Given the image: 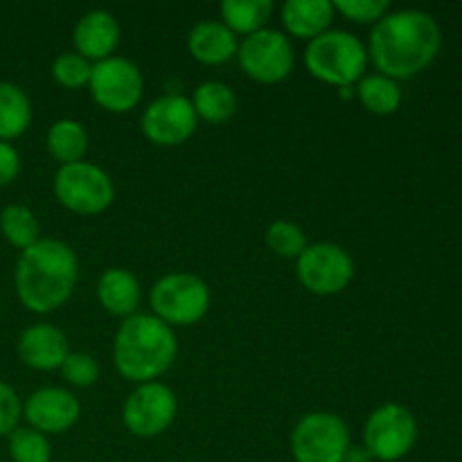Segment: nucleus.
I'll return each mask as SVG.
<instances>
[{
  "instance_id": "9b49d317",
  "label": "nucleus",
  "mask_w": 462,
  "mask_h": 462,
  "mask_svg": "<svg viewBox=\"0 0 462 462\" xmlns=\"http://www.w3.org/2000/svg\"><path fill=\"white\" fill-rule=\"evenodd\" d=\"M88 88L102 108L111 113H126L138 106L144 90V77L131 59L113 54L93 63Z\"/></svg>"
},
{
  "instance_id": "aec40b11",
  "label": "nucleus",
  "mask_w": 462,
  "mask_h": 462,
  "mask_svg": "<svg viewBox=\"0 0 462 462\" xmlns=\"http://www.w3.org/2000/svg\"><path fill=\"white\" fill-rule=\"evenodd\" d=\"M32 122V102L21 86L0 81V140L18 138Z\"/></svg>"
},
{
  "instance_id": "ddd939ff",
  "label": "nucleus",
  "mask_w": 462,
  "mask_h": 462,
  "mask_svg": "<svg viewBox=\"0 0 462 462\" xmlns=\"http://www.w3.org/2000/svg\"><path fill=\"white\" fill-rule=\"evenodd\" d=\"M199 117L194 113L192 102L185 95H162L153 99L143 113V134L152 143L162 144V147H174V144L185 143L189 135L197 131Z\"/></svg>"
},
{
  "instance_id": "1a4fd4ad",
  "label": "nucleus",
  "mask_w": 462,
  "mask_h": 462,
  "mask_svg": "<svg viewBox=\"0 0 462 462\" xmlns=\"http://www.w3.org/2000/svg\"><path fill=\"white\" fill-rule=\"evenodd\" d=\"M237 59L242 70L262 84H278L287 79L296 63L293 45L280 30L262 27L239 43Z\"/></svg>"
},
{
  "instance_id": "a878e982",
  "label": "nucleus",
  "mask_w": 462,
  "mask_h": 462,
  "mask_svg": "<svg viewBox=\"0 0 462 462\" xmlns=\"http://www.w3.org/2000/svg\"><path fill=\"white\" fill-rule=\"evenodd\" d=\"M9 456L14 462H50L52 447L45 433L32 427H18L9 433Z\"/></svg>"
},
{
  "instance_id": "9d476101",
  "label": "nucleus",
  "mask_w": 462,
  "mask_h": 462,
  "mask_svg": "<svg viewBox=\"0 0 462 462\" xmlns=\"http://www.w3.org/2000/svg\"><path fill=\"white\" fill-rule=\"evenodd\" d=\"M296 271L307 291L316 296H334L341 293L355 278V260L338 244H307L296 260Z\"/></svg>"
},
{
  "instance_id": "2f4dec72",
  "label": "nucleus",
  "mask_w": 462,
  "mask_h": 462,
  "mask_svg": "<svg viewBox=\"0 0 462 462\" xmlns=\"http://www.w3.org/2000/svg\"><path fill=\"white\" fill-rule=\"evenodd\" d=\"M21 171V156L14 149V144L0 140V188L9 185Z\"/></svg>"
},
{
  "instance_id": "c85d7f7f",
  "label": "nucleus",
  "mask_w": 462,
  "mask_h": 462,
  "mask_svg": "<svg viewBox=\"0 0 462 462\" xmlns=\"http://www.w3.org/2000/svg\"><path fill=\"white\" fill-rule=\"evenodd\" d=\"M61 374L70 386L90 388L99 379V364L93 355L86 352H70L61 364Z\"/></svg>"
},
{
  "instance_id": "412c9836",
  "label": "nucleus",
  "mask_w": 462,
  "mask_h": 462,
  "mask_svg": "<svg viewBox=\"0 0 462 462\" xmlns=\"http://www.w3.org/2000/svg\"><path fill=\"white\" fill-rule=\"evenodd\" d=\"M189 102H192L197 117H203L206 122H215V125L230 120L235 111H237V95H235V90L228 84H224V81L215 79L199 84Z\"/></svg>"
},
{
  "instance_id": "6ab92c4d",
  "label": "nucleus",
  "mask_w": 462,
  "mask_h": 462,
  "mask_svg": "<svg viewBox=\"0 0 462 462\" xmlns=\"http://www.w3.org/2000/svg\"><path fill=\"white\" fill-rule=\"evenodd\" d=\"M334 3L329 0H287L282 7V25L298 39H316L329 30L334 21Z\"/></svg>"
},
{
  "instance_id": "4be33fe9",
  "label": "nucleus",
  "mask_w": 462,
  "mask_h": 462,
  "mask_svg": "<svg viewBox=\"0 0 462 462\" xmlns=\"http://www.w3.org/2000/svg\"><path fill=\"white\" fill-rule=\"evenodd\" d=\"M86 149H88V134L84 125L72 117L57 120L48 131V152L57 158L61 165L84 161Z\"/></svg>"
},
{
  "instance_id": "cd10ccee",
  "label": "nucleus",
  "mask_w": 462,
  "mask_h": 462,
  "mask_svg": "<svg viewBox=\"0 0 462 462\" xmlns=\"http://www.w3.org/2000/svg\"><path fill=\"white\" fill-rule=\"evenodd\" d=\"M93 63L79 52H61L52 61V77L66 88H81L88 84Z\"/></svg>"
},
{
  "instance_id": "f03ea898",
  "label": "nucleus",
  "mask_w": 462,
  "mask_h": 462,
  "mask_svg": "<svg viewBox=\"0 0 462 462\" xmlns=\"http://www.w3.org/2000/svg\"><path fill=\"white\" fill-rule=\"evenodd\" d=\"M77 278V253L61 239H39L18 257L14 287L23 307L34 314H50L72 296Z\"/></svg>"
},
{
  "instance_id": "7ed1b4c3",
  "label": "nucleus",
  "mask_w": 462,
  "mask_h": 462,
  "mask_svg": "<svg viewBox=\"0 0 462 462\" xmlns=\"http://www.w3.org/2000/svg\"><path fill=\"white\" fill-rule=\"evenodd\" d=\"M179 355L174 328L153 314H134L122 320L113 338V364L117 373L135 383L156 382Z\"/></svg>"
},
{
  "instance_id": "4468645a",
  "label": "nucleus",
  "mask_w": 462,
  "mask_h": 462,
  "mask_svg": "<svg viewBox=\"0 0 462 462\" xmlns=\"http://www.w3.org/2000/svg\"><path fill=\"white\" fill-rule=\"evenodd\" d=\"M23 415L36 431L61 433L75 427L81 415V404L66 388L48 386L27 397Z\"/></svg>"
},
{
  "instance_id": "2eb2a0df",
  "label": "nucleus",
  "mask_w": 462,
  "mask_h": 462,
  "mask_svg": "<svg viewBox=\"0 0 462 462\" xmlns=\"http://www.w3.org/2000/svg\"><path fill=\"white\" fill-rule=\"evenodd\" d=\"M70 355L68 337L50 323H36L23 329L18 338V356L32 370H59L66 356Z\"/></svg>"
},
{
  "instance_id": "393cba45",
  "label": "nucleus",
  "mask_w": 462,
  "mask_h": 462,
  "mask_svg": "<svg viewBox=\"0 0 462 462\" xmlns=\"http://www.w3.org/2000/svg\"><path fill=\"white\" fill-rule=\"evenodd\" d=\"M0 230L12 246L25 248L34 246L41 239V226L34 212L21 203H12L0 212Z\"/></svg>"
},
{
  "instance_id": "a211bd4d",
  "label": "nucleus",
  "mask_w": 462,
  "mask_h": 462,
  "mask_svg": "<svg viewBox=\"0 0 462 462\" xmlns=\"http://www.w3.org/2000/svg\"><path fill=\"white\" fill-rule=\"evenodd\" d=\"M97 298L104 310L120 319L138 314L140 305V282L129 269H113L104 271L97 280Z\"/></svg>"
},
{
  "instance_id": "b1692460",
  "label": "nucleus",
  "mask_w": 462,
  "mask_h": 462,
  "mask_svg": "<svg viewBox=\"0 0 462 462\" xmlns=\"http://www.w3.org/2000/svg\"><path fill=\"white\" fill-rule=\"evenodd\" d=\"M221 23L235 34H253L262 30L273 12L271 0H224L221 3Z\"/></svg>"
},
{
  "instance_id": "f3484780",
  "label": "nucleus",
  "mask_w": 462,
  "mask_h": 462,
  "mask_svg": "<svg viewBox=\"0 0 462 462\" xmlns=\"http://www.w3.org/2000/svg\"><path fill=\"white\" fill-rule=\"evenodd\" d=\"M237 34L221 21H199L188 34V50L197 61L219 66L237 54Z\"/></svg>"
},
{
  "instance_id": "f8f14e48",
  "label": "nucleus",
  "mask_w": 462,
  "mask_h": 462,
  "mask_svg": "<svg viewBox=\"0 0 462 462\" xmlns=\"http://www.w3.org/2000/svg\"><path fill=\"white\" fill-rule=\"evenodd\" d=\"M179 411L174 391L161 382L138 383L122 406V422L134 436L156 438L171 427Z\"/></svg>"
},
{
  "instance_id": "20e7f679",
  "label": "nucleus",
  "mask_w": 462,
  "mask_h": 462,
  "mask_svg": "<svg viewBox=\"0 0 462 462\" xmlns=\"http://www.w3.org/2000/svg\"><path fill=\"white\" fill-rule=\"evenodd\" d=\"M368 48L347 30H328L311 39L305 50V66L325 84L350 88L365 75Z\"/></svg>"
},
{
  "instance_id": "c756f323",
  "label": "nucleus",
  "mask_w": 462,
  "mask_h": 462,
  "mask_svg": "<svg viewBox=\"0 0 462 462\" xmlns=\"http://www.w3.org/2000/svg\"><path fill=\"white\" fill-rule=\"evenodd\" d=\"M334 9L355 23H377L391 12L388 0H337Z\"/></svg>"
},
{
  "instance_id": "7c9ffc66",
  "label": "nucleus",
  "mask_w": 462,
  "mask_h": 462,
  "mask_svg": "<svg viewBox=\"0 0 462 462\" xmlns=\"http://www.w3.org/2000/svg\"><path fill=\"white\" fill-rule=\"evenodd\" d=\"M23 415V404L16 391L9 383L0 382V436H9L18 429V420Z\"/></svg>"
},
{
  "instance_id": "5701e85b",
  "label": "nucleus",
  "mask_w": 462,
  "mask_h": 462,
  "mask_svg": "<svg viewBox=\"0 0 462 462\" xmlns=\"http://www.w3.org/2000/svg\"><path fill=\"white\" fill-rule=\"evenodd\" d=\"M356 97L374 116H391L402 104V88L386 75H364L356 81Z\"/></svg>"
},
{
  "instance_id": "423d86ee",
  "label": "nucleus",
  "mask_w": 462,
  "mask_h": 462,
  "mask_svg": "<svg viewBox=\"0 0 462 462\" xmlns=\"http://www.w3.org/2000/svg\"><path fill=\"white\" fill-rule=\"evenodd\" d=\"M52 189L59 203L77 215H99L116 199L111 176L99 165L86 161L59 167Z\"/></svg>"
},
{
  "instance_id": "bb28decb",
  "label": "nucleus",
  "mask_w": 462,
  "mask_h": 462,
  "mask_svg": "<svg viewBox=\"0 0 462 462\" xmlns=\"http://www.w3.org/2000/svg\"><path fill=\"white\" fill-rule=\"evenodd\" d=\"M266 244L271 251L280 257H289V260H298L300 253L307 248V235L293 221H273L266 228Z\"/></svg>"
},
{
  "instance_id": "473e14b6",
  "label": "nucleus",
  "mask_w": 462,
  "mask_h": 462,
  "mask_svg": "<svg viewBox=\"0 0 462 462\" xmlns=\"http://www.w3.org/2000/svg\"><path fill=\"white\" fill-rule=\"evenodd\" d=\"M343 462H373V456L364 445H350L343 456Z\"/></svg>"
},
{
  "instance_id": "6e6552de",
  "label": "nucleus",
  "mask_w": 462,
  "mask_h": 462,
  "mask_svg": "<svg viewBox=\"0 0 462 462\" xmlns=\"http://www.w3.org/2000/svg\"><path fill=\"white\" fill-rule=\"evenodd\" d=\"M350 445L347 424L328 411L305 415L291 431V454L296 462H343Z\"/></svg>"
},
{
  "instance_id": "0eeeda50",
  "label": "nucleus",
  "mask_w": 462,
  "mask_h": 462,
  "mask_svg": "<svg viewBox=\"0 0 462 462\" xmlns=\"http://www.w3.org/2000/svg\"><path fill=\"white\" fill-rule=\"evenodd\" d=\"M418 442V420L406 406L383 404L370 413L364 427V447L373 460L395 462L411 454Z\"/></svg>"
},
{
  "instance_id": "f257e3e1",
  "label": "nucleus",
  "mask_w": 462,
  "mask_h": 462,
  "mask_svg": "<svg viewBox=\"0 0 462 462\" xmlns=\"http://www.w3.org/2000/svg\"><path fill=\"white\" fill-rule=\"evenodd\" d=\"M442 45L440 25L422 9H397L374 23L368 41V59L379 75L409 79L436 59Z\"/></svg>"
},
{
  "instance_id": "dca6fc26",
  "label": "nucleus",
  "mask_w": 462,
  "mask_h": 462,
  "mask_svg": "<svg viewBox=\"0 0 462 462\" xmlns=\"http://www.w3.org/2000/svg\"><path fill=\"white\" fill-rule=\"evenodd\" d=\"M120 23L106 9H90L77 21L72 41L81 57L88 61H102V59L113 57L117 43H120Z\"/></svg>"
},
{
  "instance_id": "39448f33",
  "label": "nucleus",
  "mask_w": 462,
  "mask_h": 462,
  "mask_svg": "<svg viewBox=\"0 0 462 462\" xmlns=\"http://www.w3.org/2000/svg\"><path fill=\"white\" fill-rule=\"evenodd\" d=\"M149 305L152 314L170 328L194 325L210 310V289L199 275L174 271L153 282Z\"/></svg>"
}]
</instances>
